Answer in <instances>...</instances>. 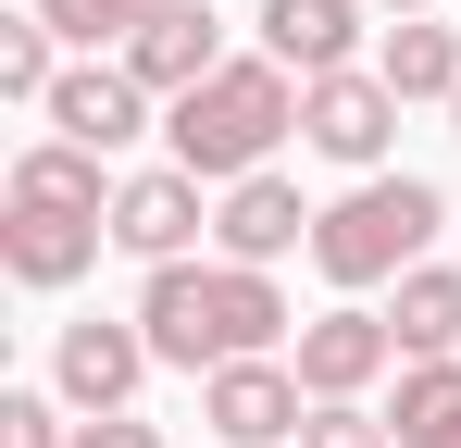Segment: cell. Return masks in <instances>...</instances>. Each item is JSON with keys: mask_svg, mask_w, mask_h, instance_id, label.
Listing matches in <instances>:
<instances>
[{"mask_svg": "<svg viewBox=\"0 0 461 448\" xmlns=\"http://www.w3.org/2000/svg\"><path fill=\"white\" fill-rule=\"evenodd\" d=\"M138 324H150V349H162V373H225V362H262V349H287V287L262 274V262H150L138 274Z\"/></svg>", "mask_w": 461, "mask_h": 448, "instance_id": "cell-1", "label": "cell"}, {"mask_svg": "<svg viewBox=\"0 0 461 448\" xmlns=\"http://www.w3.org/2000/svg\"><path fill=\"white\" fill-rule=\"evenodd\" d=\"M287 138H300V75L275 50H225V75H200L187 100H162V162H187L200 187L275 175Z\"/></svg>", "mask_w": 461, "mask_h": 448, "instance_id": "cell-2", "label": "cell"}, {"mask_svg": "<svg viewBox=\"0 0 461 448\" xmlns=\"http://www.w3.org/2000/svg\"><path fill=\"white\" fill-rule=\"evenodd\" d=\"M437 224H449V187L437 175H349L337 200H324V224H312V274L337 299H375V287H399L411 262H437Z\"/></svg>", "mask_w": 461, "mask_h": 448, "instance_id": "cell-3", "label": "cell"}, {"mask_svg": "<svg viewBox=\"0 0 461 448\" xmlns=\"http://www.w3.org/2000/svg\"><path fill=\"white\" fill-rule=\"evenodd\" d=\"M399 112H411V100H399L375 63H349V75H300V149H312V162H337V175H386Z\"/></svg>", "mask_w": 461, "mask_h": 448, "instance_id": "cell-4", "label": "cell"}, {"mask_svg": "<svg viewBox=\"0 0 461 448\" xmlns=\"http://www.w3.org/2000/svg\"><path fill=\"white\" fill-rule=\"evenodd\" d=\"M150 373H162V349H150L138 311H87V324L50 336V386H63V411H138Z\"/></svg>", "mask_w": 461, "mask_h": 448, "instance_id": "cell-5", "label": "cell"}, {"mask_svg": "<svg viewBox=\"0 0 461 448\" xmlns=\"http://www.w3.org/2000/svg\"><path fill=\"white\" fill-rule=\"evenodd\" d=\"M200 424H212L225 448H300V424H312V386H300V362H287V349H262V362L200 373Z\"/></svg>", "mask_w": 461, "mask_h": 448, "instance_id": "cell-6", "label": "cell"}, {"mask_svg": "<svg viewBox=\"0 0 461 448\" xmlns=\"http://www.w3.org/2000/svg\"><path fill=\"white\" fill-rule=\"evenodd\" d=\"M212 237V187L187 175V162H138L125 187H113V249L125 262H187Z\"/></svg>", "mask_w": 461, "mask_h": 448, "instance_id": "cell-7", "label": "cell"}, {"mask_svg": "<svg viewBox=\"0 0 461 448\" xmlns=\"http://www.w3.org/2000/svg\"><path fill=\"white\" fill-rule=\"evenodd\" d=\"M287 362H300L312 399H375L386 373H399V324H386L375 299H337V311H312V324H300Z\"/></svg>", "mask_w": 461, "mask_h": 448, "instance_id": "cell-8", "label": "cell"}, {"mask_svg": "<svg viewBox=\"0 0 461 448\" xmlns=\"http://www.w3.org/2000/svg\"><path fill=\"white\" fill-rule=\"evenodd\" d=\"M38 125L113 162V149H138V138L162 125V100H150V87H138L125 63H100V50H87V63H63V87H50V112H38Z\"/></svg>", "mask_w": 461, "mask_h": 448, "instance_id": "cell-9", "label": "cell"}, {"mask_svg": "<svg viewBox=\"0 0 461 448\" xmlns=\"http://www.w3.org/2000/svg\"><path fill=\"white\" fill-rule=\"evenodd\" d=\"M100 249H113V224H100V212H38V200H0V274H13V287L63 299Z\"/></svg>", "mask_w": 461, "mask_h": 448, "instance_id": "cell-10", "label": "cell"}, {"mask_svg": "<svg viewBox=\"0 0 461 448\" xmlns=\"http://www.w3.org/2000/svg\"><path fill=\"white\" fill-rule=\"evenodd\" d=\"M312 224H324V212H312L287 175H237V187H212V249H225V262H262V274H275L287 249H312Z\"/></svg>", "mask_w": 461, "mask_h": 448, "instance_id": "cell-11", "label": "cell"}, {"mask_svg": "<svg viewBox=\"0 0 461 448\" xmlns=\"http://www.w3.org/2000/svg\"><path fill=\"white\" fill-rule=\"evenodd\" d=\"M113 63L138 75L150 100H187L200 75H225V25H212V0H175V13H162V25H138Z\"/></svg>", "mask_w": 461, "mask_h": 448, "instance_id": "cell-12", "label": "cell"}, {"mask_svg": "<svg viewBox=\"0 0 461 448\" xmlns=\"http://www.w3.org/2000/svg\"><path fill=\"white\" fill-rule=\"evenodd\" d=\"M362 13L375 0H262V50L287 75H349L362 63Z\"/></svg>", "mask_w": 461, "mask_h": 448, "instance_id": "cell-13", "label": "cell"}, {"mask_svg": "<svg viewBox=\"0 0 461 448\" xmlns=\"http://www.w3.org/2000/svg\"><path fill=\"white\" fill-rule=\"evenodd\" d=\"M113 187H125V175H113L100 149H76V138H25L0 200H38V212H100V224H113Z\"/></svg>", "mask_w": 461, "mask_h": 448, "instance_id": "cell-14", "label": "cell"}, {"mask_svg": "<svg viewBox=\"0 0 461 448\" xmlns=\"http://www.w3.org/2000/svg\"><path fill=\"white\" fill-rule=\"evenodd\" d=\"M386 324H399V362H461V262H411L386 287Z\"/></svg>", "mask_w": 461, "mask_h": 448, "instance_id": "cell-15", "label": "cell"}, {"mask_svg": "<svg viewBox=\"0 0 461 448\" xmlns=\"http://www.w3.org/2000/svg\"><path fill=\"white\" fill-rule=\"evenodd\" d=\"M375 75L399 87V100H461V25H437V13H399L375 38Z\"/></svg>", "mask_w": 461, "mask_h": 448, "instance_id": "cell-16", "label": "cell"}, {"mask_svg": "<svg viewBox=\"0 0 461 448\" xmlns=\"http://www.w3.org/2000/svg\"><path fill=\"white\" fill-rule=\"evenodd\" d=\"M386 424H399V448H461V362H399Z\"/></svg>", "mask_w": 461, "mask_h": 448, "instance_id": "cell-17", "label": "cell"}, {"mask_svg": "<svg viewBox=\"0 0 461 448\" xmlns=\"http://www.w3.org/2000/svg\"><path fill=\"white\" fill-rule=\"evenodd\" d=\"M50 87H63V38H50V13H13V25H0V100L50 112Z\"/></svg>", "mask_w": 461, "mask_h": 448, "instance_id": "cell-18", "label": "cell"}, {"mask_svg": "<svg viewBox=\"0 0 461 448\" xmlns=\"http://www.w3.org/2000/svg\"><path fill=\"white\" fill-rule=\"evenodd\" d=\"M38 13H50V38H63V50H125V38H138V25H162V13H175V0H38Z\"/></svg>", "mask_w": 461, "mask_h": 448, "instance_id": "cell-19", "label": "cell"}, {"mask_svg": "<svg viewBox=\"0 0 461 448\" xmlns=\"http://www.w3.org/2000/svg\"><path fill=\"white\" fill-rule=\"evenodd\" d=\"M87 411H63V386H0V448H76Z\"/></svg>", "mask_w": 461, "mask_h": 448, "instance_id": "cell-20", "label": "cell"}, {"mask_svg": "<svg viewBox=\"0 0 461 448\" xmlns=\"http://www.w3.org/2000/svg\"><path fill=\"white\" fill-rule=\"evenodd\" d=\"M300 448H399V424H386L375 399H312V424H300Z\"/></svg>", "mask_w": 461, "mask_h": 448, "instance_id": "cell-21", "label": "cell"}, {"mask_svg": "<svg viewBox=\"0 0 461 448\" xmlns=\"http://www.w3.org/2000/svg\"><path fill=\"white\" fill-rule=\"evenodd\" d=\"M76 448H162V424H150V411H87Z\"/></svg>", "mask_w": 461, "mask_h": 448, "instance_id": "cell-22", "label": "cell"}, {"mask_svg": "<svg viewBox=\"0 0 461 448\" xmlns=\"http://www.w3.org/2000/svg\"><path fill=\"white\" fill-rule=\"evenodd\" d=\"M375 13H437V0H375Z\"/></svg>", "mask_w": 461, "mask_h": 448, "instance_id": "cell-23", "label": "cell"}, {"mask_svg": "<svg viewBox=\"0 0 461 448\" xmlns=\"http://www.w3.org/2000/svg\"><path fill=\"white\" fill-rule=\"evenodd\" d=\"M449 138H461V100H449Z\"/></svg>", "mask_w": 461, "mask_h": 448, "instance_id": "cell-24", "label": "cell"}]
</instances>
